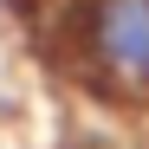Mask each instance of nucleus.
I'll return each mask as SVG.
<instances>
[{"mask_svg": "<svg viewBox=\"0 0 149 149\" xmlns=\"http://www.w3.org/2000/svg\"><path fill=\"white\" fill-rule=\"evenodd\" d=\"M84 58L104 91L149 104V0H91L84 7Z\"/></svg>", "mask_w": 149, "mask_h": 149, "instance_id": "f257e3e1", "label": "nucleus"}]
</instances>
